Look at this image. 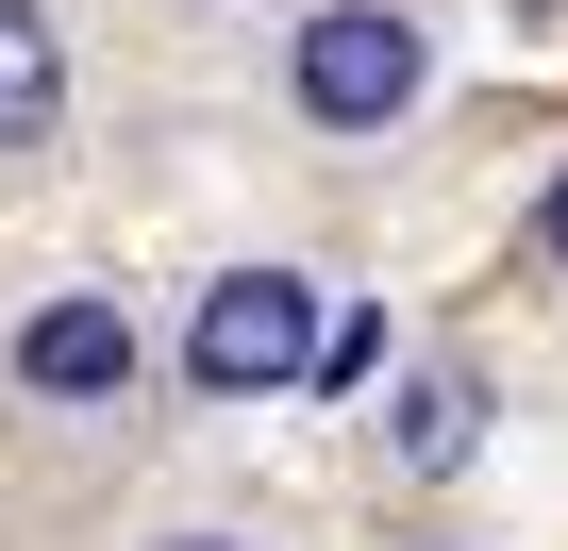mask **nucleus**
I'll use <instances>...</instances> for the list:
<instances>
[{"label": "nucleus", "instance_id": "obj_1", "mask_svg": "<svg viewBox=\"0 0 568 551\" xmlns=\"http://www.w3.org/2000/svg\"><path fill=\"white\" fill-rule=\"evenodd\" d=\"M302 351H318V285H284V267H217L201 318H184L201 401H267V385H302Z\"/></svg>", "mask_w": 568, "mask_h": 551}, {"label": "nucleus", "instance_id": "obj_2", "mask_svg": "<svg viewBox=\"0 0 568 551\" xmlns=\"http://www.w3.org/2000/svg\"><path fill=\"white\" fill-rule=\"evenodd\" d=\"M402 101H418V18L335 0V18L302 34V118H318V134H385Z\"/></svg>", "mask_w": 568, "mask_h": 551}, {"label": "nucleus", "instance_id": "obj_3", "mask_svg": "<svg viewBox=\"0 0 568 551\" xmlns=\"http://www.w3.org/2000/svg\"><path fill=\"white\" fill-rule=\"evenodd\" d=\"M18 385H34V401H118V385H134V318H118V302H51V318L18 335Z\"/></svg>", "mask_w": 568, "mask_h": 551}, {"label": "nucleus", "instance_id": "obj_4", "mask_svg": "<svg viewBox=\"0 0 568 551\" xmlns=\"http://www.w3.org/2000/svg\"><path fill=\"white\" fill-rule=\"evenodd\" d=\"M18 134H51V18L0 0V151H18Z\"/></svg>", "mask_w": 568, "mask_h": 551}, {"label": "nucleus", "instance_id": "obj_5", "mask_svg": "<svg viewBox=\"0 0 568 551\" xmlns=\"http://www.w3.org/2000/svg\"><path fill=\"white\" fill-rule=\"evenodd\" d=\"M468 435H485V385L418 368V401H402V468H468Z\"/></svg>", "mask_w": 568, "mask_h": 551}, {"label": "nucleus", "instance_id": "obj_6", "mask_svg": "<svg viewBox=\"0 0 568 551\" xmlns=\"http://www.w3.org/2000/svg\"><path fill=\"white\" fill-rule=\"evenodd\" d=\"M368 368H385V318H368V302H352V318H318V351H302V385H368Z\"/></svg>", "mask_w": 568, "mask_h": 551}, {"label": "nucleus", "instance_id": "obj_7", "mask_svg": "<svg viewBox=\"0 0 568 551\" xmlns=\"http://www.w3.org/2000/svg\"><path fill=\"white\" fill-rule=\"evenodd\" d=\"M551 267H568V184H551Z\"/></svg>", "mask_w": 568, "mask_h": 551}, {"label": "nucleus", "instance_id": "obj_8", "mask_svg": "<svg viewBox=\"0 0 568 551\" xmlns=\"http://www.w3.org/2000/svg\"><path fill=\"white\" fill-rule=\"evenodd\" d=\"M184 551H234V534H184Z\"/></svg>", "mask_w": 568, "mask_h": 551}]
</instances>
